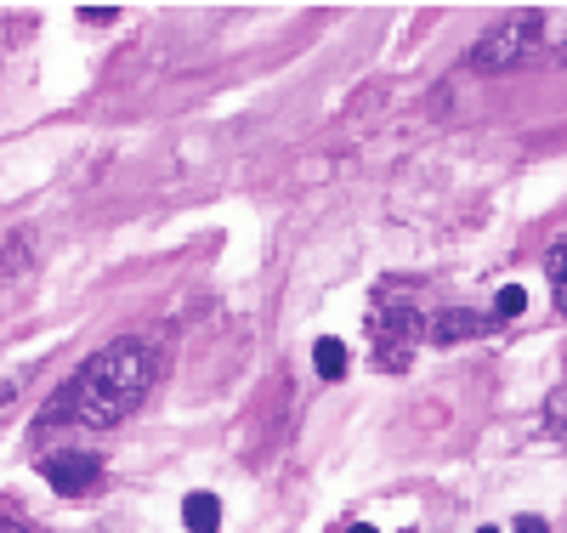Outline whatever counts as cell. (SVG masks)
Here are the masks:
<instances>
[{"instance_id":"cell-11","label":"cell","mask_w":567,"mask_h":533,"mask_svg":"<svg viewBox=\"0 0 567 533\" xmlns=\"http://www.w3.org/2000/svg\"><path fill=\"white\" fill-rule=\"evenodd\" d=\"M347 533H381V527H369V522H358V527H347Z\"/></svg>"},{"instance_id":"cell-2","label":"cell","mask_w":567,"mask_h":533,"mask_svg":"<svg viewBox=\"0 0 567 533\" xmlns=\"http://www.w3.org/2000/svg\"><path fill=\"white\" fill-rule=\"evenodd\" d=\"M420 329H425L420 301H398V284H386V289H381V301H374V312H369V335H374V369H392V375H398V369H409Z\"/></svg>"},{"instance_id":"cell-4","label":"cell","mask_w":567,"mask_h":533,"mask_svg":"<svg viewBox=\"0 0 567 533\" xmlns=\"http://www.w3.org/2000/svg\"><path fill=\"white\" fill-rule=\"evenodd\" d=\"M40 476L52 482L63 500H80L91 482H103V460H97V454H85V449H58V454H45V460H40Z\"/></svg>"},{"instance_id":"cell-3","label":"cell","mask_w":567,"mask_h":533,"mask_svg":"<svg viewBox=\"0 0 567 533\" xmlns=\"http://www.w3.org/2000/svg\"><path fill=\"white\" fill-rule=\"evenodd\" d=\"M534 40H539V18H516V23H499L477 40V52H471V69H483V74H505L511 63H523L534 52Z\"/></svg>"},{"instance_id":"cell-1","label":"cell","mask_w":567,"mask_h":533,"mask_svg":"<svg viewBox=\"0 0 567 533\" xmlns=\"http://www.w3.org/2000/svg\"><path fill=\"white\" fill-rule=\"evenodd\" d=\"M148 380H154V347L125 335V341L91 352L80 363V375L69 380L63 414H74L80 426H120L142 398H148Z\"/></svg>"},{"instance_id":"cell-8","label":"cell","mask_w":567,"mask_h":533,"mask_svg":"<svg viewBox=\"0 0 567 533\" xmlns=\"http://www.w3.org/2000/svg\"><path fill=\"white\" fill-rule=\"evenodd\" d=\"M545 278H550V296H556V312L567 307V245L556 238L550 256H545Z\"/></svg>"},{"instance_id":"cell-7","label":"cell","mask_w":567,"mask_h":533,"mask_svg":"<svg viewBox=\"0 0 567 533\" xmlns=\"http://www.w3.org/2000/svg\"><path fill=\"white\" fill-rule=\"evenodd\" d=\"M312 369H318L323 380H341V375L352 369V358H347V347L336 341V335H323V341L312 347Z\"/></svg>"},{"instance_id":"cell-5","label":"cell","mask_w":567,"mask_h":533,"mask_svg":"<svg viewBox=\"0 0 567 533\" xmlns=\"http://www.w3.org/2000/svg\"><path fill=\"white\" fill-rule=\"evenodd\" d=\"M477 329H483V318H477V312L449 307V312H437V324H432V341H437V347H460V341H471Z\"/></svg>"},{"instance_id":"cell-12","label":"cell","mask_w":567,"mask_h":533,"mask_svg":"<svg viewBox=\"0 0 567 533\" xmlns=\"http://www.w3.org/2000/svg\"><path fill=\"white\" fill-rule=\"evenodd\" d=\"M477 533H499V527H477Z\"/></svg>"},{"instance_id":"cell-10","label":"cell","mask_w":567,"mask_h":533,"mask_svg":"<svg viewBox=\"0 0 567 533\" xmlns=\"http://www.w3.org/2000/svg\"><path fill=\"white\" fill-rule=\"evenodd\" d=\"M516 533H550L545 516H516Z\"/></svg>"},{"instance_id":"cell-6","label":"cell","mask_w":567,"mask_h":533,"mask_svg":"<svg viewBox=\"0 0 567 533\" xmlns=\"http://www.w3.org/2000/svg\"><path fill=\"white\" fill-rule=\"evenodd\" d=\"M182 522H187V533H216L221 527V500L216 494H187L182 500Z\"/></svg>"},{"instance_id":"cell-9","label":"cell","mask_w":567,"mask_h":533,"mask_svg":"<svg viewBox=\"0 0 567 533\" xmlns=\"http://www.w3.org/2000/svg\"><path fill=\"white\" fill-rule=\"evenodd\" d=\"M523 307H528V296H523L516 284H505L499 296H494V312H499V318H523Z\"/></svg>"}]
</instances>
